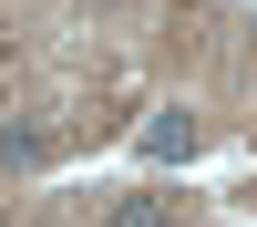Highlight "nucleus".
I'll list each match as a JSON object with an SVG mask.
<instances>
[{
  "instance_id": "nucleus-1",
  "label": "nucleus",
  "mask_w": 257,
  "mask_h": 227,
  "mask_svg": "<svg viewBox=\"0 0 257 227\" xmlns=\"http://www.w3.org/2000/svg\"><path fill=\"white\" fill-rule=\"evenodd\" d=\"M185 144H196L185 114H155V124H144V155H185Z\"/></svg>"
},
{
  "instance_id": "nucleus-2",
  "label": "nucleus",
  "mask_w": 257,
  "mask_h": 227,
  "mask_svg": "<svg viewBox=\"0 0 257 227\" xmlns=\"http://www.w3.org/2000/svg\"><path fill=\"white\" fill-rule=\"evenodd\" d=\"M113 227H175V196H123Z\"/></svg>"
}]
</instances>
